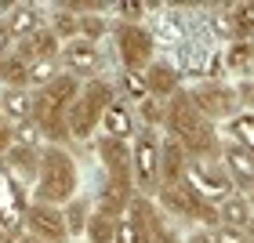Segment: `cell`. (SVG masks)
Returning a JSON list of instances; mask_svg holds the SVG:
<instances>
[{"instance_id":"obj_1","label":"cell","mask_w":254,"mask_h":243,"mask_svg":"<svg viewBox=\"0 0 254 243\" xmlns=\"http://www.w3.org/2000/svg\"><path fill=\"white\" fill-rule=\"evenodd\" d=\"M164 127H167V134L186 149L189 164H207V160H218V153H222V142H218L214 123H207L200 113L189 106V95L182 87L167 98V106H164Z\"/></svg>"},{"instance_id":"obj_2","label":"cell","mask_w":254,"mask_h":243,"mask_svg":"<svg viewBox=\"0 0 254 243\" xmlns=\"http://www.w3.org/2000/svg\"><path fill=\"white\" fill-rule=\"evenodd\" d=\"M80 95V80L69 76V73H59L48 87H37L33 91V113L29 120L37 123V131L44 134L48 145H62L69 131H65V113L73 106V98Z\"/></svg>"},{"instance_id":"obj_3","label":"cell","mask_w":254,"mask_h":243,"mask_svg":"<svg viewBox=\"0 0 254 243\" xmlns=\"http://www.w3.org/2000/svg\"><path fill=\"white\" fill-rule=\"evenodd\" d=\"M76 189H80V167H76L73 153L62 145H48L40 153V167H37V178H33V196L40 203L65 207L69 200H76Z\"/></svg>"},{"instance_id":"obj_4","label":"cell","mask_w":254,"mask_h":243,"mask_svg":"<svg viewBox=\"0 0 254 243\" xmlns=\"http://www.w3.org/2000/svg\"><path fill=\"white\" fill-rule=\"evenodd\" d=\"M113 102H117V91H113L109 80L91 76L80 84V95L73 98V106L65 113V131L69 138H91L102 123V113H106Z\"/></svg>"},{"instance_id":"obj_5","label":"cell","mask_w":254,"mask_h":243,"mask_svg":"<svg viewBox=\"0 0 254 243\" xmlns=\"http://www.w3.org/2000/svg\"><path fill=\"white\" fill-rule=\"evenodd\" d=\"M131 182L138 192H153L160 185V134L142 127L131 142Z\"/></svg>"},{"instance_id":"obj_6","label":"cell","mask_w":254,"mask_h":243,"mask_svg":"<svg viewBox=\"0 0 254 243\" xmlns=\"http://www.w3.org/2000/svg\"><path fill=\"white\" fill-rule=\"evenodd\" d=\"M153 51H156V40L145 26H138V22L117 26V55H120V65L127 69V76H138L142 69L153 65Z\"/></svg>"},{"instance_id":"obj_7","label":"cell","mask_w":254,"mask_h":243,"mask_svg":"<svg viewBox=\"0 0 254 243\" xmlns=\"http://www.w3.org/2000/svg\"><path fill=\"white\" fill-rule=\"evenodd\" d=\"M186 95H189V106L200 113L207 123L233 120L236 113H240V91L229 87V84H200V87L186 91Z\"/></svg>"},{"instance_id":"obj_8","label":"cell","mask_w":254,"mask_h":243,"mask_svg":"<svg viewBox=\"0 0 254 243\" xmlns=\"http://www.w3.org/2000/svg\"><path fill=\"white\" fill-rule=\"evenodd\" d=\"M22 229H26V236H37L44 243H65L69 240L62 207H51V203H40V200H33L26 207V214H22Z\"/></svg>"},{"instance_id":"obj_9","label":"cell","mask_w":254,"mask_h":243,"mask_svg":"<svg viewBox=\"0 0 254 243\" xmlns=\"http://www.w3.org/2000/svg\"><path fill=\"white\" fill-rule=\"evenodd\" d=\"M160 211H167V214H178V218H192L196 222V214H200V207L207 203L200 189L189 182V178H182L175 185H160Z\"/></svg>"},{"instance_id":"obj_10","label":"cell","mask_w":254,"mask_h":243,"mask_svg":"<svg viewBox=\"0 0 254 243\" xmlns=\"http://www.w3.org/2000/svg\"><path fill=\"white\" fill-rule=\"evenodd\" d=\"M59 59H62V65H65L69 76H76V80L87 76V80H91V73L102 65V51H98L95 40L76 37V40H65L62 48H59Z\"/></svg>"},{"instance_id":"obj_11","label":"cell","mask_w":254,"mask_h":243,"mask_svg":"<svg viewBox=\"0 0 254 243\" xmlns=\"http://www.w3.org/2000/svg\"><path fill=\"white\" fill-rule=\"evenodd\" d=\"M218 160H222V171H225L229 185H233L240 196H247L254 189V153H247V149L229 142L222 153H218Z\"/></svg>"},{"instance_id":"obj_12","label":"cell","mask_w":254,"mask_h":243,"mask_svg":"<svg viewBox=\"0 0 254 243\" xmlns=\"http://www.w3.org/2000/svg\"><path fill=\"white\" fill-rule=\"evenodd\" d=\"M98 160H102V167H106L109 182L134 185V182H131V142H120V138H106V134H102V142H98Z\"/></svg>"},{"instance_id":"obj_13","label":"cell","mask_w":254,"mask_h":243,"mask_svg":"<svg viewBox=\"0 0 254 243\" xmlns=\"http://www.w3.org/2000/svg\"><path fill=\"white\" fill-rule=\"evenodd\" d=\"M59 48H62V44H59V37L51 33V26H44V29L33 33V37L18 40L11 51H15L26 65H33V62H40V59H59Z\"/></svg>"},{"instance_id":"obj_14","label":"cell","mask_w":254,"mask_h":243,"mask_svg":"<svg viewBox=\"0 0 254 243\" xmlns=\"http://www.w3.org/2000/svg\"><path fill=\"white\" fill-rule=\"evenodd\" d=\"M189 175V156L186 149H182L175 138H167V142H160V185H175ZM156 185V189H160Z\"/></svg>"},{"instance_id":"obj_15","label":"cell","mask_w":254,"mask_h":243,"mask_svg":"<svg viewBox=\"0 0 254 243\" xmlns=\"http://www.w3.org/2000/svg\"><path fill=\"white\" fill-rule=\"evenodd\" d=\"M0 26L7 29L11 40H26L37 29H44V18H40V11L33 7V4H11L7 7V18L0 22Z\"/></svg>"},{"instance_id":"obj_16","label":"cell","mask_w":254,"mask_h":243,"mask_svg":"<svg viewBox=\"0 0 254 243\" xmlns=\"http://www.w3.org/2000/svg\"><path fill=\"white\" fill-rule=\"evenodd\" d=\"M142 84H145V91H149V98L167 102V98L178 91V69H175V65H167V62H153V65L145 69Z\"/></svg>"},{"instance_id":"obj_17","label":"cell","mask_w":254,"mask_h":243,"mask_svg":"<svg viewBox=\"0 0 254 243\" xmlns=\"http://www.w3.org/2000/svg\"><path fill=\"white\" fill-rule=\"evenodd\" d=\"M4 167H7V175L18 185L33 182L37 178V167H40V153H33V149H26V145H11L4 153Z\"/></svg>"},{"instance_id":"obj_18","label":"cell","mask_w":254,"mask_h":243,"mask_svg":"<svg viewBox=\"0 0 254 243\" xmlns=\"http://www.w3.org/2000/svg\"><path fill=\"white\" fill-rule=\"evenodd\" d=\"M218 225H233V229H251V203L247 196L229 192L225 200H218Z\"/></svg>"},{"instance_id":"obj_19","label":"cell","mask_w":254,"mask_h":243,"mask_svg":"<svg viewBox=\"0 0 254 243\" xmlns=\"http://www.w3.org/2000/svg\"><path fill=\"white\" fill-rule=\"evenodd\" d=\"M102 127H106V138H120V142H131L134 134V117L124 102H113V106L102 113Z\"/></svg>"},{"instance_id":"obj_20","label":"cell","mask_w":254,"mask_h":243,"mask_svg":"<svg viewBox=\"0 0 254 243\" xmlns=\"http://www.w3.org/2000/svg\"><path fill=\"white\" fill-rule=\"evenodd\" d=\"M117 229H120V218H113L106 211H91L87 214V225H84V236L91 243H117Z\"/></svg>"},{"instance_id":"obj_21","label":"cell","mask_w":254,"mask_h":243,"mask_svg":"<svg viewBox=\"0 0 254 243\" xmlns=\"http://www.w3.org/2000/svg\"><path fill=\"white\" fill-rule=\"evenodd\" d=\"M0 113L7 123H26L33 113V91H4L0 95Z\"/></svg>"},{"instance_id":"obj_22","label":"cell","mask_w":254,"mask_h":243,"mask_svg":"<svg viewBox=\"0 0 254 243\" xmlns=\"http://www.w3.org/2000/svg\"><path fill=\"white\" fill-rule=\"evenodd\" d=\"M0 80H4L7 91H26L29 87V65L18 59L15 51L0 59Z\"/></svg>"},{"instance_id":"obj_23","label":"cell","mask_w":254,"mask_h":243,"mask_svg":"<svg viewBox=\"0 0 254 243\" xmlns=\"http://www.w3.org/2000/svg\"><path fill=\"white\" fill-rule=\"evenodd\" d=\"M251 44L247 40H236L233 48H229V55H225V69L229 73H236V76H247L251 73Z\"/></svg>"},{"instance_id":"obj_24","label":"cell","mask_w":254,"mask_h":243,"mask_svg":"<svg viewBox=\"0 0 254 243\" xmlns=\"http://www.w3.org/2000/svg\"><path fill=\"white\" fill-rule=\"evenodd\" d=\"M51 33L59 37V44L62 40H76L80 37V11H59L55 22H51Z\"/></svg>"},{"instance_id":"obj_25","label":"cell","mask_w":254,"mask_h":243,"mask_svg":"<svg viewBox=\"0 0 254 243\" xmlns=\"http://www.w3.org/2000/svg\"><path fill=\"white\" fill-rule=\"evenodd\" d=\"M87 203L84 200H69L65 203V211H62V218H65V229H69V236H80L84 233V225H87Z\"/></svg>"},{"instance_id":"obj_26","label":"cell","mask_w":254,"mask_h":243,"mask_svg":"<svg viewBox=\"0 0 254 243\" xmlns=\"http://www.w3.org/2000/svg\"><path fill=\"white\" fill-rule=\"evenodd\" d=\"M59 76V59H40L29 65V87H48Z\"/></svg>"},{"instance_id":"obj_27","label":"cell","mask_w":254,"mask_h":243,"mask_svg":"<svg viewBox=\"0 0 254 243\" xmlns=\"http://www.w3.org/2000/svg\"><path fill=\"white\" fill-rule=\"evenodd\" d=\"M225 131L229 134H236V142L233 145H240V149H247V153H251V113H236V117L233 120H225Z\"/></svg>"},{"instance_id":"obj_28","label":"cell","mask_w":254,"mask_h":243,"mask_svg":"<svg viewBox=\"0 0 254 243\" xmlns=\"http://www.w3.org/2000/svg\"><path fill=\"white\" fill-rule=\"evenodd\" d=\"M11 131H15V145H26V149H33V153H40L44 134L37 131V123H33V120H26V123H15ZM44 145H48V142H44Z\"/></svg>"},{"instance_id":"obj_29","label":"cell","mask_w":254,"mask_h":243,"mask_svg":"<svg viewBox=\"0 0 254 243\" xmlns=\"http://www.w3.org/2000/svg\"><path fill=\"white\" fill-rule=\"evenodd\" d=\"M211 243H251L247 229H233V225H214V229H203Z\"/></svg>"},{"instance_id":"obj_30","label":"cell","mask_w":254,"mask_h":243,"mask_svg":"<svg viewBox=\"0 0 254 243\" xmlns=\"http://www.w3.org/2000/svg\"><path fill=\"white\" fill-rule=\"evenodd\" d=\"M229 26H233V37L236 40H247L251 37V7L247 4H236L233 15H229Z\"/></svg>"},{"instance_id":"obj_31","label":"cell","mask_w":254,"mask_h":243,"mask_svg":"<svg viewBox=\"0 0 254 243\" xmlns=\"http://www.w3.org/2000/svg\"><path fill=\"white\" fill-rule=\"evenodd\" d=\"M11 145H15V131H11V123L4 117H0V156H4Z\"/></svg>"},{"instance_id":"obj_32","label":"cell","mask_w":254,"mask_h":243,"mask_svg":"<svg viewBox=\"0 0 254 243\" xmlns=\"http://www.w3.org/2000/svg\"><path fill=\"white\" fill-rule=\"evenodd\" d=\"M11 44H15V40L7 37V29H4V26H0V59H4V55H11Z\"/></svg>"},{"instance_id":"obj_33","label":"cell","mask_w":254,"mask_h":243,"mask_svg":"<svg viewBox=\"0 0 254 243\" xmlns=\"http://www.w3.org/2000/svg\"><path fill=\"white\" fill-rule=\"evenodd\" d=\"M18 243H44V240H37V236H26V233H22V236H18Z\"/></svg>"},{"instance_id":"obj_34","label":"cell","mask_w":254,"mask_h":243,"mask_svg":"<svg viewBox=\"0 0 254 243\" xmlns=\"http://www.w3.org/2000/svg\"><path fill=\"white\" fill-rule=\"evenodd\" d=\"M189 243H211V240H207V233H196V236H192Z\"/></svg>"}]
</instances>
